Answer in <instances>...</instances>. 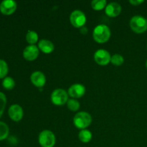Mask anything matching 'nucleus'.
Returning a JSON list of instances; mask_svg holds the SVG:
<instances>
[{
	"label": "nucleus",
	"mask_w": 147,
	"mask_h": 147,
	"mask_svg": "<svg viewBox=\"0 0 147 147\" xmlns=\"http://www.w3.org/2000/svg\"><path fill=\"white\" fill-rule=\"evenodd\" d=\"M111 62L113 65L116 66H120L124 63V58L122 55L119 54H115L113 56H111Z\"/></svg>",
	"instance_id": "nucleus-21"
},
{
	"label": "nucleus",
	"mask_w": 147,
	"mask_h": 147,
	"mask_svg": "<svg viewBox=\"0 0 147 147\" xmlns=\"http://www.w3.org/2000/svg\"><path fill=\"white\" fill-rule=\"evenodd\" d=\"M144 0H130L129 3L134 6H139L142 3H144Z\"/></svg>",
	"instance_id": "nucleus-24"
},
{
	"label": "nucleus",
	"mask_w": 147,
	"mask_h": 147,
	"mask_svg": "<svg viewBox=\"0 0 147 147\" xmlns=\"http://www.w3.org/2000/svg\"><path fill=\"white\" fill-rule=\"evenodd\" d=\"M8 113L9 116L11 120L14 121L18 122L21 121L22 119L23 118L24 112H23L22 108L20 105L14 104L11 105L9 107Z\"/></svg>",
	"instance_id": "nucleus-9"
},
{
	"label": "nucleus",
	"mask_w": 147,
	"mask_h": 147,
	"mask_svg": "<svg viewBox=\"0 0 147 147\" xmlns=\"http://www.w3.org/2000/svg\"><path fill=\"white\" fill-rule=\"evenodd\" d=\"M17 3L13 0H4L0 4V11L5 15L13 14L17 9Z\"/></svg>",
	"instance_id": "nucleus-8"
},
{
	"label": "nucleus",
	"mask_w": 147,
	"mask_h": 147,
	"mask_svg": "<svg viewBox=\"0 0 147 147\" xmlns=\"http://www.w3.org/2000/svg\"><path fill=\"white\" fill-rule=\"evenodd\" d=\"M37 47H38L39 50H41L43 53H45V54H50V53H53L55 49L53 43L50 40H45V39L40 40Z\"/></svg>",
	"instance_id": "nucleus-14"
},
{
	"label": "nucleus",
	"mask_w": 147,
	"mask_h": 147,
	"mask_svg": "<svg viewBox=\"0 0 147 147\" xmlns=\"http://www.w3.org/2000/svg\"><path fill=\"white\" fill-rule=\"evenodd\" d=\"M2 86L7 90H11L14 88V86H15V82L12 78L6 77L3 80Z\"/></svg>",
	"instance_id": "nucleus-20"
},
{
	"label": "nucleus",
	"mask_w": 147,
	"mask_h": 147,
	"mask_svg": "<svg viewBox=\"0 0 147 147\" xmlns=\"http://www.w3.org/2000/svg\"><path fill=\"white\" fill-rule=\"evenodd\" d=\"M111 34V30L107 25L98 24L93 30V37L96 42L105 43L109 40Z\"/></svg>",
	"instance_id": "nucleus-1"
},
{
	"label": "nucleus",
	"mask_w": 147,
	"mask_h": 147,
	"mask_svg": "<svg viewBox=\"0 0 147 147\" xmlns=\"http://www.w3.org/2000/svg\"><path fill=\"white\" fill-rule=\"evenodd\" d=\"M106 15L110 17H116L121 12V6L117 2H111L106 7Z\"/></svg>",
	"instance_id": "nucleus-13"
},
{
	"label": "nucleus",
	"mask_w": 147,
	"mask_h": 147,
	"mask_svg": "<svg viewBox=\"0 0 147 147\" xmlns=\"http://www.w3.org/2000/svg\"><path fill=\"white\" fill-rule=\"evenodd\" d=\"M9 133V129L7 123L0 121V141L4 140L8 136Z\"/></svg>",
	"instance_id": "nucleus-17"
},
{
	"label": "nucleus",
	"mask_w": 147,
	"mask_h": 147,
	"mask_svg": "<svg viewBox=\"0 0 147 147\" xmlns=\"http://www.w3.org/2000/svg\"><path fill=\"white\" fill-rule=\"evenodd\" d=\"M67 106L68 109H70L71 111H77L80 109V103L75 98L68 99L67 102Z\"/></svg>",
	"instance_id": "nucleus-19"
},
{
	"label": "nucleus",
	"mask_w": 147,
	"mask_h": 147,
	"mask_svg": "<svg viewBox=\"0 0 147 147\" xmlns=\"http://www.w3.org/2000/svg\"><path fill=\"white\" fill-rule=\"evenodd\" d=\"M146 68H147V60H146Z\"/></svg>",
	"instance_id": "nucleus-25"
},
{
	"label": "nucleus",
	"mask_w": 147,
	"mask_h": 147,
	"mask_svg": "<svg viewBox=\"0 0 147 147\" xmlns=\"http://www.w3.org/2000/svg\"><path fill=\"white\" fill-rule=\"evenodd\" d=\"M107 6V1L106 0H93L91 1V7L94 10L103 9Z\"/></svg>",
	"instance_id": "nucleus-18"
},
{
	"label": "nucleus",
	"mask_w": 147,
	"mask_h": 147,
	"mask_svg": "<svg viewBox=\"0 0 147 147\" xmlns=\"http://www.w3.org/2000/svg\"><path fill=\"white\" fill-rule=\"evenodd\" d=\"M131 29L134 32L141 34L147 30V20L140 15L134 16L129 22Z\"/></svg>",
	"instance_id": "nucleus-3"
},
{
	"label": "nucleus",
	"mask_w": 147,
	"mask_h": 147,
	"mask_svg": "<svg viewBox=\"0 0 147 147\" xmlns=\"http://www.w3.org/2000/svg\"><path fill=\"white\" fill-rule=\"evenodd\" d=\"M92 123V116L86 111L78 112L73 118V123L79 129H86Z\"/></svg>",
	"instance_id": "nucleus-2"
},
{
	"label": "nucleus",
	"mask_w": 147,
	"mask_h": 147,
	"mask_svg": "<svg viewBox=\"0 0 147 147\" xmlns=\"http://www.w3.org/2000/svg\"><path fill=\"white\" fill-rule=\"evenodd\" d=\"M86 93V88L80 83L73 84L69 88L68 95L73 98H80Z\"/></svg>",
	"instance_id": "nucleus-10"
},
{
	"label": "nucleus",
	"mask_w": 147,
	"mask_h": 147,
	"mask_svg": "<svg viewBox=\"0 0 147 147\" xmlns=\"http://www.w3.org/2000/svg\"><path fill=\"white\" fill-rule=\"evenodd\" d=\"M26 40L30 45H34L38 41V34L36 32L30 30L26 34Z\"/></svg>",
	"instance_id": "nucleus-16"
},
{
	"label": "nucleus",
	"mask_w": 147,
	"mask_h": 147,
	"mask_svg": "<svg viewBox=\"0 0 147 147\" xmlns=\"http://www.w3.org/2000/svg\"><path fill=\"white\" fill-rule=\"evenodd\" d=\"M38 142L42 147H53L55 144V136L50 130H44L39 134Z\"/></svg>",
	"instance_id": "nucleus-4"
},
{
	"label": "nucleus",
	"mask_w": 147,
	"mask_h": 147,
	"mask_svg": "<svg viewBox=\"0 0 147 147\" xmlns=\"http://www.w3.org/2000/svg\"><path fill=\"white\" fill-rule=\"evenodd\" d=\"M6 104H7V97L2 92H0V118L4 113Z\"/></svg>",
	"instance_id": "nucleus-23"
},
{
	"label": "nucleus",
	"mask_w": 147,
	"mask_h": 147,
	"mask_svg": "<svg viewBox=\"0 0 147 147\" xmlns=\"http://www.w3.org/2000/svg\"><path fill=\"white\" fill-rule=\"evenodd\" d=\"M52 103L55 106H63L68 100V93L64 89L57 88L53 91L51 94Z\"/></svg>",
	"instance_id": "nucleus-5"
},
{
	"label": "nucleus",
	"mask_w": 147,
	"mask_h": 147,
	"mask_svg": "<svg viewBox=\"0 0 147 147\" xmlns=\"http://www.w3.org/2000/svg\"><path fill=\"white\" fill-rule=\"evenodd\" d=\"M111 56L107 50L104 49L98 50L94 54V60L99 65H107L111 62Z\"/></svg>",
	"instance_id": "nucleus-7"
},
{
	"label": "nucleus",
	"mask_w": 147,
	"mask_h": 147,
	"mask_svg": "<svg viewBox=\"0 0 147 147\" xmlns=\"http://www.w3.org/2000/svg\"><path fill=\"white\" fill-rule=\"evenodd\" d=\"M39 48L37 46L32 45H29L24 48L23 51V57L28 61H33L36 60L39 55Z\"/></svg>",
	"instance_id": "nucleus-11"
},
{
	"label": "nucleus",
	"mask_w": 147,
	"mask_h": 147,
	"mask_svg": "<svg viewBox=\"0 0 147 147\" xmlns=\"http://www.w3.org/2000/svg\"><path fill=\"white\" fill-rule=\"evenodd\" d=\"M32 83L36 87L41 88L46 83V77L43 73L40 71H35L32 73L30 76Z\"/></svg>",
	"instance_id": "nucleus-12"
},
{
	"label": "nucleus",
	"mask_w": 147,
	"mask_h": 147,
	"mask_svg": "<svg viewBox=\"0 0 147 147\" xmlns=\"http://www.w3.org/2000/svg\"><path fill=\"white\" fill-rule=\"evenodd\" d=\"M9 71L7 63L4 60H0V78H6Z\"/></svg>",
	"instance_id": "nucleus-22"
},
{
	"label": "nucleus",
	"mask_w": 147,
	"mask_h": 147,
	"mask_svg": "<svg viewBox=\"0 0 147 147\" xmlns=\"http://www.w3.org/2000/svg\"><path fill=\"white\" fill-rule=\"evenodd\" d=\"M92 133L88 129H83L80 131L78 134V139L83 143H88L92 139Z\"/></svg>",
	"instance_id": "nucleus-15"
},
{
	"label": "nucleus",
	"mask_w": 147,
	"mask_h": 147,
	"mask_svg": "<svg viewBox=\"0 0 147 147\" xmlns=\"http://www.w3.org/2000/svg\"><path fill=\"white\" fill-rule=\"evenodd\" d=\"M70 23L76 28H81L86 22V16L80 10H74L70 16Z\"/></svg>",
	"instance_id": "nucleus-6"
}]
</instances>
